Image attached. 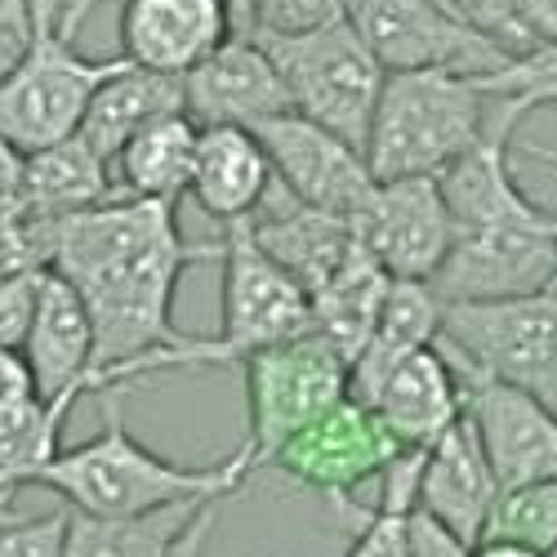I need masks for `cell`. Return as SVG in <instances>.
Wrapping results in <instances>:
<instances>
[{"label":"cell","instance_id":"6da1fadb","mask_svg":"<svg viewBox=\"0 0 557 557\" xmlns=\"http://www.w3.org/2000/svg\"><path fill=\"white\" fill-rule=\"evenodd\" d=\"M197 259L219 246H188L174 201L121 197L95 210L54 219L50 272L81 295L95 321V393H125L152 375V361L188 335L174 331V290Z\"/></svg>","mask_w":557,"mask_h":557},{"label":"cell","instance_id":"7a4b0ae2","mask_svg":"<svg viewBox=\"0 0 557 557\" xmlns=\"http://www.w3.org/2000/svg\"><path fill=\"white\" fill-rule=\"evenodd\" d=\"M27 486H45L63 495L76 513L129 518V513H152V508H165V504L237 495L246 486V473L237 455L210 463V469H183V463L161 459L138 437H129L121 420V393H108L99 437H89L81 446H59L27 478Z\"/></svg>","mask_w":557,"mask_h":557},{"label":"cell","instance_id":"3957f363","mask_svg":"<svg viewBox=\"0 0 557 557\" xmlns=\"http://www.w3.org/2000/svg\"><path fill=\"white\" fill-rule=\"evenodd\" d=\"M491 116L478 76L388 72L366 134V165L384 178H442L469 152Z\"/></svg>","mask_w":557,"mask_h":557},{"label":"cell","instance_id":"277c9868","mask_svg":"<svg viewBox=\"0 0 557 557\" xmlns=\"http://www.w3.org/2000/svg\"><path fill=\"white\" fill-rule=\"evenodd\" d=\"M63 0H27L18 59L0 76V134L18 152L50 148L81 129V116L99 85L129 59H85L59 27Z\"/></svg>","mask_w":557,"mask_h":557},{"label":"cell","instance_id":"5b68a950","mask_svg":"<svg viewBox=\"0 0 557 557\" xmlns=\"http://www.w3.org/2000/svg\"><path fill=\"white\" fill-rule=\"evenodd\" d=\"M223 263V326L210 339L188 335L178 348L152 361V375L174 366H232L246 361L259 348L286 344L312 331V308L295 276L276 263L250 232V219L223 223L219 237Z\"/></svg>","mask_w":557,"mask_h":557},{"label":"cell","instance_id":"8992f818","mask_svg":"<svg viewBox=\"0 0 557 557\" xmlns=\"http://www.w3.org/2000/svg\"><path fill=\"white\" fill-rule=\"evenodd\" d=\"M246 375V446L237 450L242 473H259L290 437L317 424L348 397V361L317 331L259 348L242 361Z\"/></svg>","mask_w":557,"mask_h":557},{"label":"cell","instance_id":"52a82bcc","mask_svg":"<svg viewBox=\"0 0 557 557\" xmlns=\"http://www.w3.org/2000/svg\"><path fill=\"white\" fill-rule=\"evenodd\" d=\"M437 348L459 366L531 393L557 414V290L446 304Z\"/></svg>","mask_w":557,"mask_h":557},{"label":"cell","instance_id":"ba28073f","mask_svg":"<svg viewBox=\"0 0 557 557\" xmlns=\"http://www.w3.org/2000/svg\"><path fill=\"white\" fill-rule=\"evenodd\" d=\"M286 81L290 108L366 152L370 116H375L384 67L352 27V18L304 32V36H255Z\"/></svg>","mask_w":557,"mask_h":557},{"label":"cell","instance_id":"9c48e42d","mask_svg":"<svg viewBox=\"0 0 557 557\" xmlns=\"http://www.w3.org/2000/svg\"><path fill=\"white\" fill-rule=\"evenodd\" d=\"M401 455L393 433L380 424V414L357 397H344L335 410H326L317 424H308L299 437H290L272 455L268 469L286 473L290 482L321 491L331 508L344 518L348 531L361 527L366 508L352 504V491L366 482H380V473Z\"/></svg>","mask_w":557,"mask_h":557},{"label":"cell","instance_id":"30bf717a","mask_svg":"<svg viewBox=\"0 0 557 557\" xmlns=\"http://www.w3.org/2000/svg\"><path fill=\"white\" fill-rule=\"evenodd\" d=\"M557 286V214L535 223H499L455 232V242L433 272L442 304L518 299Z\"/></svg>","mask_w":557,"mask_h":557},{"label":"cell","instance_id":"8fae6325","mask_svg":"<svg viewBox=\"0 0 557 557\" xmlns=\"http://www.w3.org/2000/svg\"><path fill=\"white\" fill-rule=\"evenodd\" d=\"M352 27L384 72H459L491 76L508 63L499 45L446 18L433 0H357Z\"/></svg>","mask_w":557,"mask_h":557},{"label":"cell","instance_id":"7c38bea8","mask_svg":"<svg viewBox=\"0 0 557 557\" xmlns=\"http://www.w3.org/2000/svg\"><path fill=\"white\" fill-rule=\"evenodd\" d=\"M250 129L263 144L272 178L282 183L286 197H295L312 210L357 219L370 188H375V174H370L366 152L357 144H348V138H339L335 129L317 125L299 112L268 116Z\"/></svg>","mask_w":557,"mask_h":557},{"label":"cell","instance_id":"4fadbf2b","mask_svg":"<svg viewBox=\"0 0 557 557\" xmlns=\"http://www.w3.org/2000/svg\"><path fill=\"white\" fill-rule=\"evenodd\" d=\"M450 366L463 388V414H469V424L486 450L499 491L557 478V414L540 406L531 393L495 375H482V370L459 361Z\"/></svg>","mask_w":557,"mask_h":557},{"label":"cell","instance_id":"5bb4252c","mask_svg":"<svg viewBox=\"0 0 557 557\" xmlns=\"http://www.w3.org/2000/svg\"><path fill=\"white\" fill-rule=\"evenodd\" d=\"M352 227L375 263L406 282H433L455 242V223L437 178H375Z\"/></svg>","mask_w":557,"mask_h":557},{"label":"cell","instance_id":"9a60e30c","mask_svg":"<svg viewBox=\"0 0 557 557\" xmlns=\"http://www.w3.org/2000/svg\"><path fill=\"white\" fill-rule=\"evenodd\" d=\"M183 108L197 125H259L268 116L295 112L286 81L268 59V50L246 36L232 32L210 59H201L183 76Z\"/></svg>","mask_w":557,"mask_h":557},{"label":"cell","instance_id":"2e32d148","mask_svg":"<svg viewBox=\"0 0 557 557\" xmlns=\"http://www.w3.org/2000/svg\"><path fill=\"white\" fill-rule=\"evenodd\" d=\"M18 352L32 370L40 401L59 414H67L85 393H95V321L59 272H45L36 317Z\"/></svg>","mask_w":557,"mask_h":557},{"label":"cell","instance_id":"e0dca14e","mask_svg":"<svg viewBox=\"0 0 557 557\" xmlns=\"http://www.w3.org/2000/svg\"><path fill=\"white\" fill-rule=\"evenodd\" d=\"M227 36V0H121V59L134 67L188 76Z\"/></svg>","mask_w":557,"mask_h":557},{"label":"cell","instance_id":"ac0fdd59","mask_svg":"<svg viewBox=\"0 0 557 557\" xmlns=\"http://www.w3.org/2000/svg\"><path fill=\"white\" fill-rule=\"evenodd\" d=\"M495 495H499V482L486 463V450L469 424V414H459L424 450L414 504H420L429 518H437L446 531H455L463 544H478Z\"/></svg>","mask_w":557,"mask_h":557},{"label":"cell","instance_id":"d6986e66","mask_svg":"<svg viewBox=\"0 0 557 557\" xmlns=\"http://www.w3.org/2000/svg\"><path fill=\"white\" fill-rule=\"evenodd\" d=\"M286 210H255L250 214V232L255 242L282 263L304 295H317L335 276L366 250L352 219L331 214V210H312L295 197H286Z\"/></svg>","mask_w":557,"mask_h":557},{"label":"cell","instance_id":"ffe728a7","mask_svg":"<svg viewBox=\"0 0 557 557\" xmlns=\"http://www.w3.org/2000/svg\"><path fill=\"white\" fill-rule=\"evenodd\" d=\"M366 406L380 414L401 450H429L463 414V388L446 352L433 344L406 357Z\"/></svg>","mask_w":557,"mask_h":557},{"label":"cell","instance_id":"44dd1931","mask_svg":"<svg viewBox=\"0 0 557 557\" xmlns=\"http://www.w3.org/2000/svg\"><path fill=\"white\" fill-rule=\"evenodd\" d=\"M272 183L268 152L246 125H201L188 197L219 223L250 219Z\"/></svg>","mask_w":557,"mask_h":557},{"label":"cell","instance_id":"7402d4cb","mask_svg":"<svg viewBox=\"0 0 557 557\" xmlns=\"http://www.w3.org/2000/svg\"><path fill=\"white\" fill-rule=\"evenodd\" d=\"M442 312H446V304L433 290V282L393 276L384 308L375 317V331H370L366 348L348 366V397L370 401L406 357H414L420 348H433L442 335Z\"/></svg>","mask_w":557,"mask_h":557},{"label":"cell","instance_id":"603a6c76","mask_svg":"<svg viewBox=\"0 0 557 557\" xmlns=\"http://www.w3.org/2000/svg\"><path fill=\"white\" fill-rule=\"evenodd\" d=\"M170 112H188L183 108V76H161V72L125 63L116 76H108L99 85V95L89 99L76 134L103 161H116V152L138 129L152 125L157 116H170Z\"/></svg>","mask_w":557,"mask_h":557},{"label":"cell","instance_id":"cb8c5ba5","mask_svg":"<svg viewBox=\"0 0 557 557\" xmlns=\"http://www.w3.org/2000/svg\"><path fill=\"white\" fill-rule=\"evenodd\" d=\"M121 197L125 193L112 178V161H103L81 134L27 152V214L36 219H67Z\"/></svg>","mask_w":557,"mask_h":557},{"label":"cell","instance_id":"d4e9b609","mask_svg":"<svg viewBox=\"0 0 557 557\" xmlns=\"http://www.w3.org/2000/svg\"><path fill=\"white\" fill-rule=\"evenodd\" d=\"M201 125L188 112L157 116L116 152V188L138 201H178L193 183Z\"/></svg>","mask_w":557,"mask_h":557},{"label":"cell","instance_id":"484cf974","mask_svg":"<svg viewBox=\"0 0 557 557\" xmlns=\"http://www.w3.org/2000/svg\"><path fill=\"white\" fill-rule=\"evenodd\" d=\"M201 504L210 499L165 504L152 508V513H129V518H95L67 508L63 557H170L174 540L197 518Z\"/></svg>","mask_w":557,"mask_h":557},{"label":"cell","instance_id":"4316f807","mask_svg":"<svg viewBox=\"0 0 557 557\" xmlns=\"http://www.w3.org/2000/svg\"><path fill=\"white\" fill-rule=\"evenodd\" d=\"M393 286V276L375 263V255L361 250L335 282H326L317 295H308L312 308V331L321 339H331L339 348V357L352 366L357 352L366 348L370 331H375V317L384 308V295Z\"/></svg>","mask_w":557,"mask_h":557},{"label":"cell","instance_id":"83f0119b","mask_svg":"<svg viewBox=\"0 0 557 557\" xmlns=\"http://www.w3.org/2000/svg\"><path fill=\"white\" fill-rule=\"evenodd\" d=\"M420 463L424 450H401L380 473V499L366 508L361 527L344 557H406V531L414 513V491H420Z\"/></svg>","mask_w":557,"mask_h":557},{"label":"cell","instance_id":"f1b7e54d","mask_svg":"<svg viewBox=\"0 0 557 557\" xmlns=\"http://www.w3.org/2000/svg\"><path fill=\"white\" fill-rule=\"evenodd\" d=\"M482 540H508L553 557L557 553V478L504 486L486 513Z\"/></svg>","mask_w":557,"mask_h":557},{"label":"cell","instance_id":"f546056e","mask_svg":"<svg viewBox=\"0 0 557 557\" xmlns=\"http://www.w3.org/2000/svg\"><path fill=\"white\" fill-rule=\"evenodd\" d=\"M232 32L246 36H304L352 18L357 0H227Z\"/></svg>","mask_w":557,"mask_h":557},{"label":"cell","instance_id":"4dcf8cb0","mask_svg":"<svg viewBox=\"0 0 557 557\" xmlns=\"http://www.w3.org/2000/svg\"><path fill=\"white\" fill-rule=\"evenodd\" d=\"M433 5H437L446 18H455L459 27H469L473 36L499 45L508 59L535 50L531 32H527L522 18H518V0H433Z\"/></svg>","mask_w":557,"mask_h":557},{"label":"cell","instance_id":"1f68e13d","mask_svg":"<svg viewBox=\"0 0 557 557\" xmlns=\"http://www.w3.org/2000/svg\"><path fill=\"white\" fill-rule=\"evenodd\" d=\"M67 508L45 518H14L0 527V557H63Z\"/></svg>","mask_w":557,"mask_h":557},{"label":"cell","instance_id":"d6a6232c","mask_svg":"<svg viewBox=\"0 0 557 557\" xmlns=\"http://www.w3.org/2000/svg\"><path fill=\"white\" fill-rule=\"evenodd\" d=\"M50 272V268H45ZM45 272H18V276H0V348H23L27 326L36 317V295Z\"/></svg>","mask_w":557,"mask_h":557},{"label":"cell","instance_id":"836d02e7","mask_svg":"<svg viewBox=\"0 0 557 557\" xmlns=\"http://www.w3.org/2000/svg\"><path fill=\"white\" fill-rule=\"evenodd\" d=\"M27 214V152H18L0 134V227H10Z\"/></svg>","mask_w":557,"mask_h":557},{"label":"cell","instance_id":"e575fe53","mask_svg":"<svg viewBox=\"0 0 557 557\" xmlns=\"http://www.w3.org/2000/svg\"><path fill=\"white\" fill-rule=\"evenodd\" d=\"M473 544H463L455 531H446L437 518H429L420 504L410 513V531H406V557H469Z\"/></svg>","mask_w":557,"mask_h":557},{"label":"cell","instance_id":"d590c367","mask_svg":"<svg viewBox=\"0 0 557 557\" xmlns=\"http://www.w3.org/2000/svg\"><path fill=\"white\" fill-rule=\"evenodd\" d=\"M518 18L535 45H557V0H518Z\"/></svg>","mask_w":557,"mask_h":557},{"label":"cell","instance_id":"8d00e7d4","mask_svg":"<svg viewBox=\"0 0 557 557\" xmlns=\"http://www.w3.org/2000/svg\"><path fill=\"white\" fill-rule=\"evenodd\" d=\"M99 5H108V0H67V5H59V27H63V36H72L76 40V32H81V23L95 14Z\"/></svg>","mask_w":557,"mask_h":557},{"label":"cell","instance_id":"74e56055","mask_svg":"<svg viewBox=\"0 0 557 557\" xmlns=\"http://www.w3.org/2000/svg\"><path fill=\"white\" fill-rule=\"evenodd\" d=\"M469 557H544V553L522 548V544H508V540H478L469 548Z\"/></svg>","mask_w":557,"mask_h":557},{"label":"cell","instance_id":"f35d334b","mask_svg":"<svg viewBox=\"0 0 557 557\" xmlns=\"http://www.w3.org/2000/svg\"><path fill=\"white\" fill-rule=\"evenodd\" d=\"M14 518H23V513H18V508H10V499L0 495V527H5V522H14Z\"/></svg>","mask_w":557,"mask_h":557}]
</instances>
